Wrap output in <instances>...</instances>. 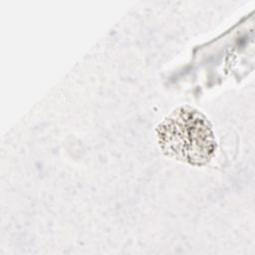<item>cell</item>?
<instances>
[{
    "instance_id": "cell-1",
    "label": "cell",
    "mask_w": 255,
    "mask_h": 255,
    "mask_svg": "<svg viewBox=\"0 0 255 255\" xmlns=\"http://www.w3.org/2000/svg\"><path fill=\"white\" fill-rule=\"evenodd\" d=\"M155 133L164 155L191 165L206 164L217 146L211 124L190 106L172 111L158 124Z\"/></svg>"
}]
</instances>
